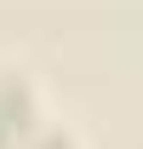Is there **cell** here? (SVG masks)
Returning <instances> with one entry per match:
<instances>
[{"label": "cell", "instance_id": "1", "mask_svg": "<svg viewBox=\"0 0 143 149\" xmlns=\"http://www.w3.org/2000/svg\"><path fill=\"white\" fill-rule=\"evenodd\" d=\"M46 143H63V149H74V138H69V132H46Z\"/></svg>", "mask_w": 143, "mask_h": 149}]
</instances>
